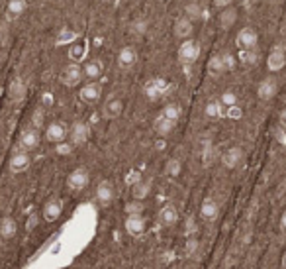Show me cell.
I'll use <instances>...</instances> for the list:
<instances>
[{
  "mask_svg": "<svg viewBox=\"0 0 286 269\" xmlns=\"http://www.w3.org/2000/svg\"><path fill=\"white\" fill-rule=\"evenodd\" d=\"M200 57V46L194 39H184L179 47V61L182 63V67H190L194 65Z\"/></svg>",
  "mask_w": 286,
  "mask_h": 269,
  "instance_id": "6da1fadb",
  "label": "cell"
},
{
  "mask_svg": "<svg viewBox=\"0 0 286 269\" xmlns=\"http://www.w3.org/2000/svg\"><path fill=\"white\" fill-rule=\"evenodd\" d=\"M235 42H237V47L241 51H257V46H259V34L253 30V28H241L239 30L237 37H235Z\"/></svg>",
  "mask_w": 286,
  "mask_h": 269,
  "instance_id": "7a4b0ae2",
  "label": "cell"
},
{
  "mask_svg": "<svg viewBox=\"0 0 286 269\" xmlns=\"http://www.w3.org/2000/svg\"><path fill=\"white\" fill-rule=\"evenodd\" d=\"M59 79L65 87H77V85H81V81L84 79L83 67L77 65V63H71V65H67L65 69L61 71Z\"/></svg>",
  "mask_w": 286,
  "mask_h": 269,
  "instance_id": "3957f363",
  "label": "cell"
},
{
  "mask_svg": "<svg viewBox=\"0 0 286 269\" xmlns=\"http://www.w3.org/2000/svg\"><path fill=\"white\" fill-rule=\"evenodd\" d=\"M278 94V81H276V77H265L261 82H259V87H257V96L261 98L263 102H269V100H273L274 96Z\"/></svg>",
  "mask_w": 286,
  "mask_h": 269,
  "instance_id": "277c9868",
  "label": "cell"
},
{
  "mask_svg": "<svg viewBox=\"0 0 286 269\" xmlns=\"http://www.w3.org/2000/svg\"><path fill=\"white\" fill-rule=\"evenodd\" d=\"M69 138H71V146L75 148H81L84 146L88 138H90V128H88V124L86 122H75L69 130Z\"/></svg>",
  "mask_w": 286,
  "mask_h": 269,
  "instance_id": "5b68a950",
  "label": "cell"
},
{
  "mask_svg": "<svg viewBox=\"0 0 286 269\" xmlns=\"http://www.w3.org/2000/svg\"><path fill=\"white\" fill-rule=\"evenodd\" d=\"M69 136V128L63 124V122H51L47 128H45V138L51 143H63Z\"/></svg>",
  "mask_w": 286,
  "mask_h": 269,
  "instance_id": "8992f818",
  "label": "cell"
},
{
  "mask_svg": "<svg viewBox=\"0 0 286 269\" xmlns=\"http://www.w3.org/2000/svg\"><path fill=\"white\" fill-rule=\"evenodd\" d=\"M169 89H171V87H169L163 79H153V81H149L143 87V93H145V96H147L149 100H159L163 94H167Z\"/></svg>",
  "mask_w": 286,
  "mask_h": 269,
  "instance_id": "52a82bcc",
  "label": "cell"
},
{
  "mask_svg": "<svg viewBox=\"0 0 286 269\" xmlns=\"http://www.w3.org/2000/svg\"><path fill=\"white\" fill-rule=\"evenodd\" d=\"M88 181H90L88 171H86L84 167H77L75 171H71V175L67 179V185H69V189H73V191H83V189L88 185Z\"/></svg>",
  "mask_w": 286,
  "mask_h": 269,
  "instance_id": "ba28073f",
  "label": "cell"
},
{
  "mask_svg": "<svg viewBox=\"0 0 286 269\" xmlns=\"http://www.w3.org/2000/svg\"><path fill=\"white\" fill-rule=\"evenodd\" d=\"M79 96H81V100H83V102H88V105L96 102V100L102 96V87H100V82L88 81L84 87H81Z\"/></svg>",
  "mask_w": 286,
  "mask_h": 269,
  "instance_id": "9c48e42d",
  "label": "cell"
},
{
  "mask_svg": "<svg viewBox=\"0 0 286 269\" xmlns=\"http://www.w3.org/2000/svg\"><path fill=\"white\" fill-rule=\"evenodd\" d=\"M243 157H245V152H243L239 146H233V148H229V150L224 152V155H222V163H224L226 169H235V167L241 165Z\"/></svg>",
  "mask_w": 286,
  "mask_h": 269,
  "instance_id": "30bf717a",
  "label": "cell"
},
{
  "mask_svg": "<svg viewBox=\"0 0 286 269\" xmlns=\"http://www.w3.org/2000/svg\"><path fill=\"white\" fill-rule=\"evenodd\" d=\"M286 65V53H284V47L282 46H276L273 47V51L269 53V59H267V67L271 73H276V71L284 69Z\"/></svg>",
  "mask_w": 286,
  "mask_h": 269,
  "instance_id": "8fae6325",
  "label": "cell"
},
{
  "mask_svg": "<svg viewBox=\"0 0 286 269\" xmlns=\"http://www.w3.org/2000/svg\"><path fill=\"white\" fill-rule=\"evenodd\" d=\"M39 146V132L36 128H26L20 134V150L22 152H32Z\"/></svg>",
  "mask_w": 286,
  "mask_h": 269,
  "instance_id": "7c38bea8",
  "label": "cell"
},
{
  "mask_svg": "<svg viewBox=\"0 0 286 269\" xmlns=\"http://www.w3.org/2000/svg\"><path fill=\"white\" fill-rule=\"evenodd\" d=\"M30 163H32L30 153L18 150V152L12 153V157H10V171H12V173H24L26 169L30 167Z\"/></svg>",
  "mask_w": 286,
  "mask_h": 269,
  "instance_id": "4fadbf2b",
  "label": "cell"
},
{
  "mask_svg": "<svg viewBox=\"0 0 286 269\" xmlns=\"http://www.w3.org/2000/svg\"><path fill=\"white\" fill-rule=\"evenodd\" d=\"M135 61H137V51H135V47L126 46L120 49V53H118L120 69H131V67L135 65Z\"/></svg>",
  "mask_w": 286,
  "mask_h": 269,
  "instance_id": "5bb4252c",
  "label": "cell"
},
{
  "mask_svg": "<svg viewBox=\"0 0 286 269\" xmlns=\"http://www.w3.org/2000/svg\"><path fill=\"white\" fill-rule=\"evenodd\" d=\"M126 230H128V234L133 236V238H141V236L145 234V220H143L141 214L128 216V218H126Z\"/></svg>",
  "mask_w": 286,
  "mask_h": 269,
  "instance_id": "9a60e30c",
  "label": "cell"
},
{
  "mask_svg": "<svg viewBox=\"0 0 286 269\" xmlns=\"http://www.w3.org/2000/svg\"><path fill=\"white\" fill-rule=\"evenodd\" d=\"M122 112H124V100H120V98H110L106 105L102 106V116L106 120H116L122 116Z\"/></svg>",
  "mask_w": 286,
  "mask_h": 269,
  "instance_id": "2e32d148",
  "label": "cell"
},
{
  "mask_svg": "<svg viewBox=\"0 0 286 269\" xmlns=\"http://www.w3.org/2000/svg\"><path fill=\"white\" fill-rule=\"evenodd\" d=\"M192 32H194V22H190L186 16H180L175 22V35L179 39H190Z\"/></svg>",
  "mask_w": 286,
  "mask_h": 269,
  "instance_id": "e0dca14e",
  "label": "cell"
},
{
  "mask_svg": "<svg viewBox=\"0 0 286 269\" xmlns=\"http://www.w3.org/2000/svg\"><path fill=\"white\" fill-rule=\"evenodd\" d=\"M114 185L110 183V181H100L98 183V187H96V199L98 202H102V204H110L112 200H114Z\"/></svg>",
  "mask_w": 286,
  "mask_h": 269,
  "instance_id": "ac0fdd59",
  "label": "cell"
},
{
  "mask_svg": "<svg viewBox=\"0 0 286 269\" xmlns=\"http://www.w3.org/2000/svg\"><path fill=\"white\" fill-rule=\"evenodd\" d=\"M159 222L163 226H175L179 222V211L175 204H165L159 212Z\"/></svg>",
  "mask_w": 286,
  "mask_h": 269,
  "instance_id": "d6986e66",
  "label": "cell"
},
{
  "mask_svg": "<svg viewBox=\"0 0 286 269\" xmlns=\"http://www.w3.org/2000/svg\"><path fill=\"white\" fill-rule=\"evenodd\" d=\"M61 212H63V204H61V200L57 199H51L45 202V206H43V218L47 220V222H55L57 218L61 216Z\"/></svg>",
  "mask_w": 286,
  "mask_h": 269,
  "instance_id": "ffe728a7",
  "label": "cell"
},
{
  "mask_svg": "<svg viewBox=\"0 0 286 269\" xmlns=\"http://www.w3.org/2000/svg\"><path fill=\"white\" fill-rule=\"evenodd\" d=\"M218 214H220V206H218V202L214 199H204L202 204H200V216H202L204 220H208V222H212L218 218Z\"/></svg>",
  "mask_w": 286,
  "mask_h": 269,
  "instance_id": "44dd1931",
  "label": "cell"
},
{
  "mask_svg": "<svg viewBox=\"0 0 286 269\" xmlns=\"http://www.w3.org/2000/svg\"><path fill=\"white\" fill-rule=\"evenodd\" d=\"M26 10H28V0H8V6H6V18L12 22V20H16V18H20Z\"/></svg>",
  "mask_w": 286,
  "mask_h": 269,
  "instance_id": "7402d4cb",
  "label": "cell"
},
{
  "mask_svg": "<svg viewBox=\"0 0 286 269\" xmlns=\"http://www.w3.org/2000/svg\"><path fill=\"white\" fill-rule=\"evenodd\" d=\"M175 126H177V122H171V120H167L163 114H159V116L155 118V122H153L155 134L157 136H161V138H167L169 134L175 130Z\"/></svg>",
  "mask_w": 286,
  "mask_h": 269,
  "instance_id": "603a6c76",
  "label": "cell"
},
{
  "mask_svg": "<svg viewBox=\"0 0 286 269\" xmlns=\"http://www.w3.org/2000/svg\"><path fill=\"white\" fill-rule=\"evenodd\" d=\"M218 20H220V28L222 30H231L235 26V22H237V10L233 6H229V8L220 12Z\"/></svg>",
  "mask_w": 286,
  "mask_h": 269,
  "instance_id": "cb8c5ba5",
  "label": "cell"
},
{
  "mask_svg": "<svg viewBox=\"0 0 286 269\" xmlns=\"http://www.w3.org/2000/svg\"><path fill=\"white\" fill-rule=\"evenodd\" d=\"M16 232H18V224H16V220L10 218V216H2V218H0V238L10 240V238L16 236Z\"/></svg>",
  "mask_w": 286,
  "mask_h": 269,
  "instance_id": "d4e9b609",
  "label": "cell"
},
{
  "mask_svg": "<svg viewBox=\"0 0 286 269\" xmlns=\"http://www.w3.org/2000/svg\"><path fill=\"white\" fill-rule=\"evenodd\" d=\"M83 73L88 81H98V77L102 75V63L98 59H90L83 65Z\"/></svg>",
  "mask_w": 286,
  "mask_h": 269,
  "instance_id": "484cf974",
  "label": "cell"
},
{
  "mask_svg": "<svg viewBox=\"0 0 286 269\" xmlns=\"http://www.w3.org/2000/svg\"><path fill=\"white\" fill-rule=\"evenodd\" d=\"M8 94L12 102H22L26 98V85L22 82V79H14L8 87Z\"/></svg>",
  "mask_w": 286,
  "mask_h": 269,
  "instance_id": "4316f807",
  "label": "cell"
},
{
  "mask_svg": "<svg viewBox=\"0 0 286 269\" xmlns=\"http://www.w3.org/2000/svg\"><path fill=\"white\" fill-rule=\"evenodd\" d=\"M204 114L208 118H212V120H218V118L226 116V108L220 102V98H218V100H210V102L206 105V108H204Z\"/></svg>",
  "mask_w": 286,
  "mask_h": 269,
  "instance_id": "83f0119b",
  "label": "cell"
},
{
  "mask_svg": "<svg viewBox=\"0 0 286 269\" xmlns=\"http://www.w3.org/2000/svg\"><path fill=\"white\" fill-rule=\"evenodd\" d=\"M131 195H133V200H139L141 202L143 199H147V195H149V183L147 181H135L133 183V187H131Z\"/></svg>",
  "mask_w": 286,
  "mask_h": 269,
  "instance_id": "f1b7e54d",
  "label": "cell"
},
{
  "mask_svg": "<svg viewBox=\"0 0 286 269\" xmlns=\"http://www.w3.org/2000/svg\"><path fill=\"white\" fill-rule=\"evenodd\" d=\"M208 71L212 73V75H222V73H226V63H224V55L222 53H218L214 57H210L208 61Z\"/></svg>",
  "mask_w": 286,
  "mask_h": 269,
  "instance_id": "f546056e",
  "label": "cell"
},
{
  "mask_svg": "<svg viewBox=\"0 0 286 269\" xmlns=\"http://www.w3.org/2000/svg\"><path fill=\"white\" fill-rule=\"evenodd\" d=\"M202 6L198 4V2H188L186 6H184V16L190 20V22H196V20H200L202 18Z\"/></svg>",
  "mask_w": 286,
  "mask_h": 269,
  "instance_id": "4dcf8cb0",
  "label": "cell"
},
{
  "mask_svg": "<svg viewBox=\"0 0 286 269\" xmlns=\"http://www.w3.org/2000/svg\"><path fill=\"white\" fill-rule=\"evenodd\" d=\"M161 114L167 118V120H171V122H179V118H180V106L175 105V102H171V105H167L165 108H163V112H161Z\"/></svg>",
  "mask_w": 286,
  "mask_h": 269,
  "instance_id": "1f68e13d",
  "label": "cell"
},
{
  "mask_svg": "<svg viewBox=\"0 0 286 269\" xmlns=\"http://www.w3.org/2000/svg\"><path fill=\"white\" fill-rule=\"evenodd\" d=\"M220 102L224 105V108H231V106H237V94L233 91H226V93L220 96Z\"/></svg>",
  "mask_w": 286,
  "mask_h": 269,
  "instance_id": "d6a6232c",
  "label": "cell"
},
{
  "mask_svg": "<svg viewBox=\"0 0 286 269\" xmlns=\"http://www.w3.org/2000/svg\"><path fill=\"white\" fill-rule=\"evenodd\" d=\"M180 161L179 159H171V161H167V167H165V171H167L169 177H179L180 175Z\"/></svg>",
  "mask_w": 286,
  "mask_h": 269,
  "instance_id": "836d02e7",
  "label": "cell"
},
{
  "mask_svg": "<svg viewBox=\"0 0 286 269\" xmlns=\"http://www.w3.org/2000/svg\"><path fill=\"white\" fill-rule=\"evenodd\" d=\"M239 59L243 65H253L257 63V51H239Z\"/></svg>",
  "mask_w": 286,
  "mask_h": 269,
  "instance_id": "e575fe53",
  "label": "cell"
},
{
  "mask_svg": "<svg viewBox=\"0 0 286 269\" xmlns=\"http://www.w3.org/2000/svg\"><path fill=\"white\" fill-rule=\"evenodd\" d=\"M141 211H143V204L139 200H133V202H128V204H126V212H128L130 216H133V214H141Z\"/></svg>",
  "mask_w": 286,
  "mask_h": 269,
  "instance_id": "d590c367",
  "label": "cell"
},
{
  "mask_svg": "<svg viewBox=\"0 0 286 269\" xmlns=\"http://www.w3.org/2000/svg\"><path fill=\"white\" fill-rule=\"evenodd\" d=\"M75 39H77V34L71 32L69 28H65L59 34V44H69V42H75Z\"/></svg>",
  "mask_w": 286,
  "mask_h": 269,
  "instance_id": "8d00e7d4",
  "label": "cell"
},
{
  "mask_svg": "<svg viewBox=\"0 0 286 269\" xmlns=\"http://www.w3.org/2000/svg\"><path fill=\"white\" fill-rule=\"evenodd\" d=\"M32 124H34V128H41L43 126V112L41 110H36L34 112V116H32Z\"/></svg>",
  "mask_w": 286,
  "mask_h": 269,
  "instance_id": "74e56055",
  "label": "cell"
},
{
  "mask_svg": "<svg viewBox=\"0 0 286 269\" xmlns=\"http://www.w3.org/2000/svg\"><path fill=\"white\" fill-rule=\"evenodd\" d=\"M222 55H224V63H226V69L227 71H233L235 69V57H233V55H231V53H222Z\"/></svg>",
  "mask_w": 286,
  "mask_h": 269,
  "instance_id": "f35d334b",
  "label": "cell"
},
{
  "mask_svg": "<svg viewBox=\"0 0 286 269\" xmlns=\"http://www.w3.org/2000/svg\"><path fill=\"white\" fill-rule=\"evenodd\" d=\"M233 4V0H214V6L216 8H222V10H226Z\"/></svg>",
  "mask_w": 286,
  "mask_h": 269,
  "instance_id": "ab89813d",
  "label": "cell"
},
{
  "mask_svg": "<svg viewBox=\"0 0 286 269\" xmlns=\"http://www.w3.org/2000/svg\"><path fill=\"white\" fill-rule=\"evenodd\" d=\"M226 116H229V118H241V110H239L237 106H231V108H227V110H226Z\"/></svg>",
  "mask_w": 286,
  "mask_h": 269,
  "instance_id": "60d3db41",
  "label": "cell"
},
{
  "mask_svg": "<svg viewBox=\"0 0 286 269\" xmlns=\"http://www.w3.org/2000/svg\"><path fill=\"white\" fill-rule=\"evenodd\" d=\"M71 150H73V146H67V143H59V146H57V153H59V155H69Z\"/></svg>",
  "mask_w": 286,
  "mask_h": 269,
  "instance_id": "b9f144b4",
  "label": "cell"
},
{
  "mask_svg": "<svg viewBox=\"0 0 286 269\" xmlns=\"http://www.w3.org/2000/svg\"><path fill=\"white\" fill-rule=\"evenodd\" d=\"M133 26H135L133 30H135V32H139V34H143V32L147 30V26H145V22H135Z\"/></svg>",
  "mask_w": 286,
  "mask_h": 269,
  "instance_id": "7bdbcfd3",
  "label": "cell"
},
{
  "mask_svg": "<svg viewBox=\"0 0 286 269\" xmlns=\"http://www.w3.org/2000/svg\"><path fill=\"white\" fill-rule=\"evenodd\" d=\"M280 228H282V232H286V211L280 216Z\"/></svg>",
  "mask_w": 286,
  "mask_h": 269,
  "instance_id": "ee69618b",
  "label": "cell"
},
{
  "mask_svg": "<svg viewBox=\"0 0 286 269\" xmlns=\"http://www.w3.org/2000/svg\"><path fill=\"white\" fill-rule=\"evenodd\" d=\"M280 124L286 128V106L282 108V112H280Z\"/></svg>",
  "mask_w": 286,
  "mask_h": 269,
  "instance_id": "f6af8a7d",
  "label": "cell"
},
{
  "mask_svg": "<svg viewBox=\"0 0 286 269\" xmlns=\"http://www.w3.org/2000/svg\"><path fill=\"white\" fill-rule=\"evenodd\" d=\"M282 263H284V267H286V252H284V258H282Z\"/></svg>",
  "mask_w": 286,
  "mask_h": 269,
  "instance_id": "bcb514c9",
  "label": "cell"
},
{
  "mask_svg": "<svg viewBox=\"0 0 286 269\" xmlns=\"http://www.w3.org/2000/svg\"><path fill=\"white\" fill-rule=\"evenodd\" d=\"M253 2H263V0H253Z\"/></svg>",
  "mask_w": 286,
  "mask_h": 269,
  "instance_id": "7dc6e473",
  "label": "cell"
}]
</instances>
